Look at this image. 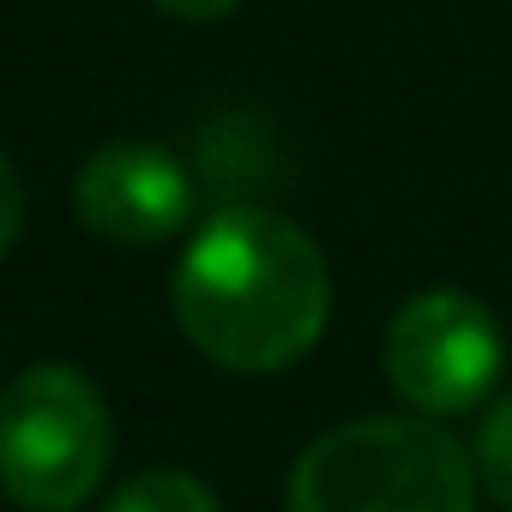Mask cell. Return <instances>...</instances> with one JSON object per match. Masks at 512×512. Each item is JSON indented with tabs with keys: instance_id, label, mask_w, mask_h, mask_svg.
<instances>
[{
	"instance_id": "cell-9",
	"label": "cell",
	"mask_w": 512,
	"mask_h": 512,
	"mask_svg": "<svg viewBox=\"0 0 512 512\" xmlns=\"http://www.w3.org/2000/svg\"><path fill=\"white\" fill-rule=\"evenodd\" d=\"M151 7H163L175 19H223V13L241 7V0H151Z\"/></svg>"
},
{
	"instance_id": "cell-3",
	"label": "cell",
	"mask_w": 512,
	"mask_h": 512,
	"mask_svg": "<svg viewBox=\"0 0 512 512\" xmlns=\"http://www.w3.org/2000/svg\"><path fill=\"white\" fill-rule=\"evenodd\" d=\"M115 452L103 392L67 368H25L0 392V494L25 512H73L91 500Z\"/></svg>"
},
{
	"instance_id": "cell-6",
	"label": "cell",
	"mask_w": 512,
	"mask_h": 512,
	"mask_svg": "<svg viewBox=\"0 0 512 512\" xmlns=\"http://www.w3.org/2000/svg\"><path fill=\"white\" fill-rule=\"evenodd\" d=\"M103 512H217V494L187 470H139L103 500Z\"/></svg>"
},
{
	"instance_id": "cell-1",
	"label": "cell",
	"mask_w": 512,
	"mask_h": 512,
	"mask_svg": "<svg viewBox=\"0 0 512 512\" xmlns=\"http://www.w3.org/2000/svg\"><path fill=\"white\" fill-rule=\"evenodd\" d=\"M169 308L205 362L272 374L320 344L332 320V272L320 241L284 211L223 205L187 241Z\"/></svg>"
},
{
	"instance_id": "cell-4",
	"label": "cell",
	"mask_w": 512,
	"mask_h": 512,
	"mask_svg": "<svg viewBox=\"0 0 512 512\" xmlns=\"http://www.w3.org/2000/svg\"><path fill=\"white\" fill-rule=\"evenodd\" d=\"M506 362L500 320L470 290H422L386 326V380L422 416L476 410Z\"/></svg>"
},
{
	"instance_id": "cell-7",
	"label": "cell",
	"mask_w": 512,
	"mask_h": 512,
	"mask_svg": "<svg viewBox=\"0 0 512 512\" xmlns=\"http://www.w3.org/2000/svg\"><path fill=\"white\" fill-rule=\"evenodd\" d=\"M476 476L482 488L512 512V392H500L476 428Z\"/></svg>"
},
{
	"instance_id": "cell-2",
	"label": "cell",
	"mask_w": 512,
	"mask_h": 512,
	"mask_svg": "<svg viewBox=\"0 0 512 512\" xmlns=\"http://www.w3.org/2000/svg\"><path fill=\"white\" fill-rule=\"evenodd\" d=\"M290 512H476V464L434 422L362 416L296 458Z\"/></svg>"
},
{
	"instance_id": "cell-5",
	"label": "cell",
	"mask_w": 512,
	"mask_h": 512,
	"mask_svg": "<svg viewBox=\"0 0 512 512\" xmlns=\"http://www.w3.org/2000/svg\"><path fill=\"white\" fill-rule=\"evenodd\" d=\"M73 199L97 241L157 247V241L181 235V223L193 217V175L181 169L175 151H163L151 139H115L79 163Z\"/></svg>"
},
{
	"instance_id": "cell-8",
	"label": "cell",
	"mask_w": 512,
	"mask_h": 512,
	"mask_svg": "<svg viewBox=\"0 0 512 512\" xmlns=\"http://www.w3.org/2000/svg\"><path fill=\"white\" fill-rule=\"evenodd\" d=\"M19 229H25V181H19V169L7 157H0V260L13 253Z\"/></svg>"
}]
</instances>
